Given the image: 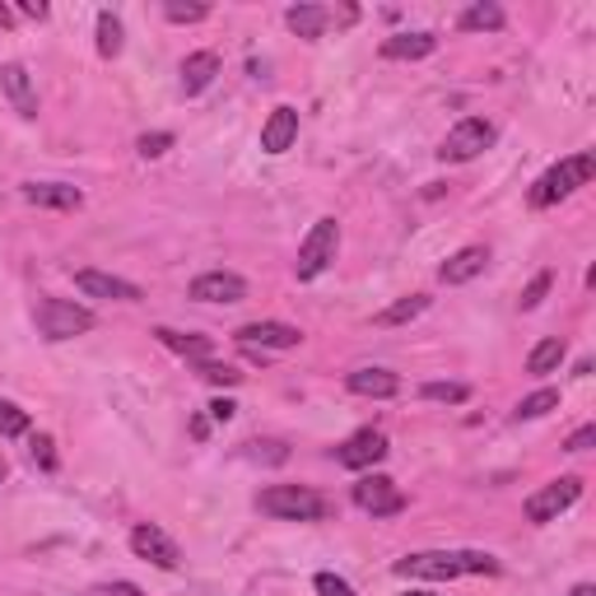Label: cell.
<instances>
[{"label":"cell","mask_w":596,"mask_h":596,"mask_svg":"<svg viewBox=\"0 0 596 596\" xmlns=\"http://www.w3.org/2000/svg\"><path fill=\"white\" fill-rule=\"evenodd\" d=\"M33 322H38V331H42L48 341H75V336H84V331L98 326V317H94L84 303H75V299H52V294L38 303Z\"/></svg>","instance_id":"cell-4"},{"label":"cell","mask_w":596,"mask_h":596,"mask_svg":"<svg viewBox=\"0 0 596 596\" xmlns=\"http://www.w3.org/2000/svg\"><path fill=\"white\" fill-rule=\"evenodd\" d=\"M19 433H29V410H19L14 401L0 396V438H19Z\"/></svg>","instance_id":"cell-29"},{"label":"cell","mask_w":596,"mask_h":596,"mask_svg":"<svg viewBox=\"0 0 596 596\" xmlns=\"http://www.w3.org/2000/svg\"><path fill=\"white\" fill-rule=\"evenodd\" d=\"M233 401H224V396H219V401H210V419H219V425H229V419H233Z\"/></svg>","instance_id":"cell-38"},{"label":"cell","mask_w":596,"mask_h":596,"mask_svg":"<svg viewBox=\"0 0 596 596\" xmlns=\"http://www.w3.org/2000/svg\"><path fill=\"white\" fill-rule=\"evenodd\" d=\"M164 14L172 19V24H201V19L210 14V6H201V0H191V6H182V0H168Z\"/></svg>","instance_id":"cell-31"},{"label":"cell","mask_w":596,"mask_h":596,"mask_svg":"<svg viewBox=\"0 0 596 596\" xmlns=\"http://www.w3.org/2000/svg\"><path fill=\"white\" fill-rule=\"evenodd\" d=\"M257 508L266 517H280V522H322L331 517V503L307 490V484H266V490L257 494Z\"/></svg>","instance_id":"cell-3"},{"label":"cell","mask_w":596,"mask_h":596,"mask_svg":"<svg viewBox=\"0 0 596 596\" xmlns=\"http://www.w3.org/2000/svg\"><path fill=\"white\" fill-rule=\"evenodd\" d=\"M233 341L242 349H294V345H303V331L290 322H248V326H238Z\"/></svg>","instance_id":"cell-11"},{"label":"cell","mask_w":596,"mask_h":596,"mask_svg":"<svg viewBox=\"0 0 596 596\" xmlns=\"http://www.w3.org/2000/svg\"><path fill=\"white\" fill-rule=\"evenodd\" d=\"M284 24H290L299 38L317 42V38L326 33V24H331V10H326V6H294L290 14H284Z\"/></svg>","instance_id":"cell-21"},{"label":"cell","mask_w":596,"mask_h":596,"mask_svg":"<svg viewBox=\"0 0 596 596\" xmlns=\"http://www.w3.org/2000/svg\"><path fill=\"white\" fill-rule=\"evenodd\" d=\"M14 24V10L10 6H0V29H10Z\"/></svg>","instance_id":"cell-40"},{"label":"cell","mask_w":596,"mask_h":596,"mask_svg":"<svg viewBox=\"0 0 596 596\" xmlns=\"http://www.w3.org/2000/svg\"><path fill=\"white\" fill-rule=\"evenodd\" d=\"M383 457H387V433L383 429H359L336 448V461L349 471H368V467H378Z\"/></svg>","instance_id":"cell-10"},{"label":"cell","mask_w":596,"mask_h":596,"mask_svg":"<svg viewBox=\"0 0 596 596\" xmlns=\"http://www.w3.org/2000/svg\"><path fill=\"white\" fill-rule=\"evenodd\" d=\"M75 284L90 299H117V303H140V284H130L122 275H107V271H75Z\"/></svg>","instance_id":"cell-13"},{"label":"cell","mask_w":596,"mask_h":596,"mask_svg":"<svg viewBox=\"0 0 596 596\" xmlns=\"http://www.w3.org/2000/svg\"><path fill=\"white\" fill-rule=\"evenodd\" d=\"M98 56H122V19L113 10H103L98 14Z\"/></svg>","instance_id":"cell-27"},{"label":"cell","mask_w":596,"mask_h":596,"mask_svg":"<svg viewBox=\"0 0 596 596\" xmlns=\"http://www.w3.org/2000/svg\"><path fill=\"white\" fill-rule=\"evenodd\" d=\"M484 266H490V248H484V242H471V248L452 252L443 266H438V280H443V284H471Z\"/></svg>","instance_id":"cell-14"},{"label":"cell","mask_w":596,"mask_h":596,"mask_svg":"<svg viewBox=\"0 0 596 596\" xmlns=\"http://www.w3.org/2000/svg\"><path fill=\"white\" fill-rule=\"evenodd\" d=\"M425 401L461 406V401H471V387H467V383H425Z\"/></svg>","instance_id":"cell-28"},{"label":"cell","mask_w":596,"mask_h":596,"mask_svg":"<svg viewBox=\"0 0 596 596\" xmlns=\"http://www.w3.org/2000/svg\"><path fill=\"white\" fill-rule=\"evenodd\" d=\"M568 596H596V587H592V583H578V587H573Z\"/></svg>","instance_id":"cell-41"},{"label":"cell","mask_w":596,"mask_h":596,"mask_svg":"<svg viewBox=\"0 0 596 596\" xmlns=\"http://www.w3.org/2000/svg\"><path fill=\"white\" fill-rule=\"evenodd\" d=\"M336 252H341V224L336 219H317L313 229H307V238L299 242V261H294V275L299 280H317L331 261H336Z\"/></svg>","instance_id":"cell-5"},{"label":"cell","mask_w":596,"mask_h":596,"mask_svg":"<svg viewBox=\"0 0 596 596\" xmlns=\"http://www.w3.org/2000/svg\"><path fill=\"white\" fill-rule=\"evenodd\" d=\"M24 201L29 206H48V210H80L84 196H80V187H65V182H29Z\"/></svg>","instance_id":"cell-18"},{"label":"cell","mask_w":596,"mask_h":596,"mask_svg":"<svg viewBox=\"0 0 596 596\" xmlns=\"http://www.w3.org/2000/svg\"><path fill=\"white\" fill-rule=\"evenodd\" d=\"M429 307V294H406V299H396L391 307H383L378 317H373V326H406V322H415L419 313Z\"/></svg>","instance_id":"cell-24"},{"label":"cell","mask_w":596,"mask_h":596,"mask_svg":"<svg viewBox=\"0 0 596 596\" xmlns=\"http://www.w3.org/2000/svg\"><path fill=\"white\" fill-rule=\"evenodd\" d=\"M191 299L196 303H242L248 299V280L233 271H206L191 280Z\"/></svg>","instance_id":"cell-12"},{"label":"cell","mask_w":596,"mask_h":596,"mask_svg":"<svg viewBox=\"0 0 596 596\" xmlns=\"http://www.w3.org/2000/svg\"><path fill=\"white\" fill-rule=\"evenodd\" d=\"M467 33H499L503 24H508V14L494 6V0H480V6H471V10H461V19H457Z\"/></svg>","instance_id":"cell-22"},{"label":"cell","mask_w":596,"mask_h":596,"mask_svg":"<svg viewBox=\"0 0 596 596\" xmlns=\"http://www.w3.org/2000/svg\"><path fill=\"white\" fill-rule=\"evenodd\" d=\"M140 159H164V154L172 149V136H168V130H154V136H140Z\"/></svg>","instance_id":"cell-33"},{"label":"cell","mask_w":596,"mask_h":596,"mask_svg":"<svg viewBox=\"0 0 596 596\" xmlns=\"http://www.w3.org/2000/svg\"><path fill=\"white\" fill-rule=\"evenodd\" d=\"M494 122H484V117H467V122H457L448 136H443V145H438V159L443 164H471V159H480L484 149L494 145Z\"/></svg>","instance_id":"cell-6"},{"label":"cell","mask_w":596,"mask_h":596,"mask_svg":"<svg viewBox=\"0 0 596 596\" xmlns=\"http://www.w3.org/2000/svg\"><path fill=\"white\" fill-rule=\"evenodd\" d=\"M168 349H178L187 359H210V336H196V331H172V326H159L154 331Z\"/></svg>","instance_id":"cell-23"},{"label":"cell","mask_w":596,"mask_h":596,"mask_svg":"<svg viewBox=\"0 0 596 596\" xmlns=\"http://www.w3.org/2000/svg\"><path fill=\"white\" fill-rule=\"evenodd\" d=\"M592 172H596V154H568V159H560L555 168H545L541 178H536V187H532V206L536 210H550V206H560V201H568L578 187H587L592 182Z\"/></svg>","instance_id":"cell-2"},{"label":"cell","mask_w":596,"mask_h":596,"mask_svg":"<svg viewBox=\"0 0 596 596\" xmlns=\"http://www.w3.org/2000/svg\"><path fill=\"white\" fill-rule=\"evenodd\" d=\"M349 499H355V508L368 517H396L406 508V494L396 490V480H387V475H359Z\"/></svg>","instance_id":"cell-8"},{"label":"cell","mask_w":596,"mask_h":596,"mask_svg":"<svg viewBox=\"0 0 596 596\" xmlns=\"http://www.w3.org/2000/svg\"><path fill=\"white\" fill-rule=\"evenodd\" d=\"M0 90H6V98L14 103L19 117H38V90H33V80H29V71L19 61L0 65Z\"/></svg>","instance_id":"cell-15"},{"label":"cell","mask_w":596,"mask_h":596,"mask_svg":"<svg viewBox=\"0 0 596 596\" xmlns=\"http://www.w3.org/2000/svg\"><path fill=\"white\" fill-rule=\"evenodd\" d=\"M438 48V38L433 33H396L383 42V56L387 61H419V56H429Z\"/></svg>","instance_id":"cell-20"},{"label":"cell","mask_w":596,"mask_h":596,"mask_svg":"<svg viewBox=\"0 0 596 596\" xmlns=\"http://www.w3.org/2000/svg\"><path fill=\"white\" fill-rule=\"evenodd\" d=\"M313 587H317V596H355V587H349L345 578H336V573H317Z\"/></svg>","instance_id":"cell-34"},{"label":"cell","mask_w":596,"mask_h":596,"mask_svg":"<svg viewBox=\"0 0 596 596\" xmlns=\"http://www.w3.org/2000/svg\"><path fill=\"white\" fill-rule=\"evenodd\" d=\"M550 410H560V391H555V387H541V391H532V396H522L517 410H513V419H541V415H550Z\"/></svg>","instance_id":"cell-26"},{"label":"cell","mask_w":596,"mask_h":596,"mask_svg":"<svg viewBox=\"0 0 596 596\" xmlns=\"http://www.w3.org/2000/svg\"><path fill=\"white\" fill-rule=\"evenodd\" d=\"M196 373H201L206 383H215V387H238V383H242V373H238V368L215 364V359H196Z\"/></svg>","instance_id":"cell-30"},{"label":"cell","mask_w":596,"mask_h":596,"mask_svg":"<svg viewBox=\"0 0 596 596\" xmlns=\"http://www.w3.org/2000/svg\"><path fill=\"white\" fill-rule=\"evenodd\" d=\"M480 573V578H494L499 560L484 555V550H415V555L396 560V578H419V583H452Z\"/></svg>","instance_id":"cell-1"},{"label":"cell","mask_w":596,"mask_h":596,"mask_svg":"<svg viewBox=\"0 0 596 596\" xmlns=\"http://www.w3.org/2000/svg\"><path fill=\"white\" fill-rule=\"evenodd\" d=\"M294 140H299V113L290 103H280L275 113L266 117V126H261V149L284 154V149H294Z\"/></svg>","instance_id":"cell-16"},{"label":"cell","mask_w":596,"mask_h":596,"mask_svg":"<svg viewBox=\"0 0 596 596\" xmlns=\"http://www.w3.org/2000/svg\"><path fill=\"white\" fill-rule=\"evenodd\" d=\"M19 10H24L29 19H48V6H42V0H24V6H19Z\"/></svg>","instance_id":"cell-39"},{"label":"cell","mask_w":596,"mask_h":596,"mask_svg":"<svg viewBox=\"0 0 596 596\" xmlns=\"http://www.w3.org/2000/svg\"><path fill=\"white\" fill-rule=\"evenodd\" d=\"M550 284H555V275H550V271H541L532 284H526V290H522V299H517V307H522V313H532V307H541V299L550 294Z\"/></svg>","instance_id":"cell-32"},{"label":"cell","mask_w":596,"mask_h":596,"mask_svg":"<svg viewBox=\"0 0 596 596\" xmlns=\"http://www.w3.org/2000/svg\"><path fill=\"white\" fill-rule=\"evenodd\" d=\"M592 443H596V425H583L578 433H573V438H568V452H587Z\"/></svg>","instance_id":"cell-37"},{"label":"cell","mask_w":596,"mask_h":596,"mask_svg":"<svg viewBox=\"0 0 596 596\" xmlns=\"http://www.w3.org/2000/svg\"><path fill=\"white\" fill-rule=\"evenodd\" d=\"M410 596H433V592H410Z\"/></svg>","instance_id":"cell-43"},{"label":"cell","mask_w":596,"mask_h":596,"mask_svg":"<svg viewBox=\"0 0 596 596\" xmlns=\"http://www.w3.org/2000/svg\"><path fill=\"white\" fill-rule=\"evenodd\" d=\"M33 461H38L42 471L56 467V452H52V438H48V433H33Z\"/></svg>","instance_id":"cell-35"},{"label":"cell","mask_w":596,"mask_h":596,"mask_svg":"<svg viewBox=\"0 0 596 596\" xmlns=\"http://www.w3.org/2000/svg\"><path fill=\"white\" fill-rule=\"evenodd\" d=\"M130 550H136L140 560H149L154 568H182V550H178V541H172L164 526H154V522H140L136 532H130Z\"/></svg>","instance_id":"cell-9"},{"label":"cell","mask_w":596,"mask_h":596,"mask_svg":"<svg viewBox=\"0 0 596 596\" xmlns=\"http://www.w3.org/2000/svg\"><path fill=\"white\" fill-rule=\"evenodd\" d=\"M583 499V480L578 475H560V480H550V484H541V490L526 499V522H536V526H545V522H555L560 513H568L573 503Z\"/></svg>","instance_id":"cell-7"},{"label":"cell","mask_w":596,"mask_h":596,"mask_svg":"<svg viewBox=\"0 0 596 596\" xmlns=\"http://www.w3.org/2000/svg\"><path fill=\"white\" fill-rule=\"evenodd\" d=\"M564 355H568V345L560 336H545L532 355H526V373H536V378H541V373H555L564 364Z\"/></svg>","instance_id":"cell-25"},{"label":"cell","mask_w":596,"mask_h":596,"mask_svg":"<svg viewBox=\"0 0 596 596\" xmlns=\"http://www.w3.org/2000/svg\"><path fill=\"white\" fill-rule=\"evenodd\" d=\"M84 596H145L136 583H103V587H90Z\"/></svg>","instance_id":"cell-36"},{"label":"cell","mask_w":596,"mask_h":596,"mask_svg":"<svg viewBox=\"0 0 596 596\" xmlns=\"http://www.w3.org/2000/svg\"><path fill=\"white\" fill-rule=\"evenodd\" d=\"M0 480H6V457H0Z\"/></svg>","instance_id":"cell-42"},{"label":"cell","mask_w":596,"mask_h":596,"mask_svg":"<svg viewBox=\"0 0 596 596\" xmlns=\"http://www.w3.org/2000/svg\"><path fill=\"white\" fill-rule=\"evenodd\" d=\"M345 387L355 391V396H373V401H387V396L401 391V378H396V373H387V368H355V373L345 378Z\"/></svg>","instance_id":"cell-17"},{"label":"cell","mask_w":596,"mask_h":596,"mask_svg":"<svg viewBox=\"0 0 596 596\" xmlns=\"http://www.w3.org/2000/svg\"><path fill=\"white\" fill-rule=\"evenodd\" d=\"M215 75H219V56H215V52H191V56L182 61V94H187V98L206 94L210 84H215Z\"/></svg>","instance_id":"cell-19"}]
</instances>
